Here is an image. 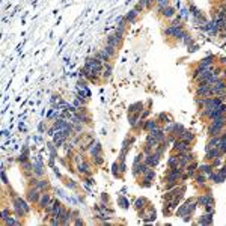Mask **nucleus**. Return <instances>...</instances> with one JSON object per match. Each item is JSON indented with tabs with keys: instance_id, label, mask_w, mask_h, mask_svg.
I'll return each instance as SVG.
<instances>
[{
	"instance_id": "obj_22",
	"label": "nucleus",
	"mask_w": 226,
	"mask_h": 226,
	"mask_svg": "<svg viewBox=\"0 0 226 226\" xmlns=\"http://www.w3.org/2000/svg\"><path fill=\"white\" fill-rule=\"evenodd\" d=\"M33 169H35V172H36L38 175H42V163H41V160H38V161L33 164Z\"/></svg>"
},
{
	"instance_id": "obj_10",
	"label": "nucleus",
	"mask_w": 226,
	"mask_h": 226,
	"mask_svg": "<svg viewBox=\"0 0 226 226\" xmlns=\"http://www.w3.org/2000/svg\"><path fill=\"white\" fill-rule=\"evenodd\" d=\"M158 157H160V154L148 155V158H146V164H148V166H155V164L158 163Z\"/></svg>"
},
{
	"instance_id": "obj_25",
	"label": "nucleus",
	"mask_w": 226,
	"mask_h": 226,
	"mask_svg": "<svg viewBox=\"0 0 226 226\" xmlns=\"http://www.w3.org/2000/svg\"><path fill=\"white\" fill-rule=\"evenodd\" d=\"M218 140H220V139L214 136V139H211V140L208 142V146H206V149H208V148H215V146L218 145Z\"/></svg>"
},
{
	"instance_id": "obj_4",
	"label": "nucleus",
	"mask_w": 226,
	"mask_h": 226,
	"mask_svg": "<svg viewBox=\"0 0 226 226\" xmlns=\"http://www.w3.org/2000/svg\"><path fill=\"white\" fill-rule=\"evenodd\" d=\"M226 92V83L221 81V80H217L212 83V93H217V95H221Z\"/></svg>"
},
{
	"instance_id": "obj_38",
	"label": "nucleus",
	"mask_w": 226,
	"mask_h": 226,
	"mask_svg": "<svg viewBox=\"0 0 226 226\" xmlns=\"http://www.w3.org/2000/svg\"><path fill=\"white\" fill-rule=\"evenodd\" d=\"M200 169H202L205 173H211V166H202Z\"/></svg>"
},
{
	"instance_id": "obj_31",
	"label": "nucleus",
	"mask_w": 226,
	"mask_h": 226,
	"mask_svg": "<svg viewBox=\"0 0 226 226\" xmlns=\"http://www.w3.org/2000/svg\"><path fill=\"white\" fill-rule=\"evenodd\" d=\"M119 203H121L122 208H127V206H128V200H127L125 197H119Z\"/></svg>"
},
{
	"instance_id": "obj_3",
	"label": "nucleus",
	"mask_w": 226,
	"mask_h": 226,
	"mask_svg": "<svg viewBox=\"0 0 226 226\" xmlns=\"http://www.w3.org/2000/svg\"><path fill=\"white\" fill-rule=\"evenodd\" d=\"M15 209H17L18 215H26L29 212V205L23 199H17L15 200Z\"/></svg>"
},
{
	"instance_id": "obj_35",
	"label": "nucleus",
	"mask_w": 226,
	"mask_h": 226,
	"mask_svg": "<svg viewBox=\"0 0 226 226\" xmlns=\"http://www.w3.org/2000/svg\"><path fill=\"white\" fill-rule=\"evenodd\" d=\"M6 221V224H20V221H17V220H14V218H8V220H5Z\"/></svg>"
},
{
	"instance_id": "obj_40",
	"label": "nucleus",
	"mask_w": 226,
	"mask_h": 226,
	"mask_svg": "<svg viewBox=\"0 0 226 226\" xmlns=\"http://www.w3.org/2000/svg\"><path fill=\"white\" fill-rule=\"evenodd\" d=\"M197 182H199V184H203V182H205V176H203V175H199V176H197Z\"/></svg>"
},
{
	"instance_id": "obj_26",
	"label": "nucleus",
	"mask_w": 226,
	"mask_h": 226,
	"mask_svg": "<svg viewBox=\"0 0 226 226\" xmlns=\"http://www.w3.org/2000/svg\"><path fill=\"white\" fill-rule=\"evenodd\" d=\"M136 15H137V11H136V9H133V11H131V12H130V14H128V15L125 17V20L131 23V21H134V18H136Z\"/></svg>"
},
{
	"instance_id": "obj_13",
	"label": "nucleus",
	"mask_w": 226,
	"mask_h": 226,
	"mask_svg": "<svg viewBox=\"0 0 226 226\" xmlns=\"http://www.w3.org/2000/svg\"><path fill=\"white\" fill-rule=\"evenodd\" d=\"M96 59H98V60H101V62H107V60L110 59V54H108L105 50H102V51H99V53H98Z\"/></svg>"
},
{
	"instance_id": "obj_11",
	"label": "nucleus",
	"mask_w": 226,
	"mask_h": 226,
	"mask_svg": "<svg viewBox=\"0 0 226 226\" xmlns=\"http://www.w3.org/2000/svg\"><path fill=\"white\" fill-rule=\"evenodd\" d=\"M146 170H148V164H146V163H143V164H139V163H137L133 172H134V175H137L139 172H142V173H145Z\"/></svg>"
},
{
	"instance_id": "obj_7",
	"label": "nucleus",
	"mask_w": 226,
	"mask_h": 226,
	"mask_svg": "<svg viewBox=\"0 0 226 226\" xmlns=\"http://www.w3.org/2000/svg\"><path fill=\"white\" fill-rule=\"evenodd\" d=\"M214 63V57L212 56H208V57H205V59H202V62H200V68L202 69H208V68H211V65Z\"/></svg>"
},
{
	"instance_id": "obj_36",
	"label": "nucleus",
	"mask_w": 226,
	"mask_h": 226,
	"mask_svg": "<svg viewBox=\"0 0 226 226\" xmlns=\"http://www.w3.org/2000/svg\"><path fill=\"white\" fill-rule=\"evenodd\" d=\"M194 169H196V164H191V166H188V169H187V172H188V175H193V172H194Z\"/></svg>"
},
{
	"instance_id": "obj_1",
	"label": "nucleus",
	"mask_w": 226,
	"mask_h": 226,
	"mask_svg": "<svg viewBox=\"0 0 226 226\" xmlns=\"http://www.w3.org/2000/svg\"><path fill=\"white\" fill-rule=\"evenodd\" d=\"M197 96H208V95H212V84L209 83H200L197 90H196Z\"/></svg>"
},
{
	"instance_id": "obj_5",
	"label": "nucleus",
	"mask_w": 226,
	"mask_h": 226,
	"mask_svg": "<svg viewBox=\"0 0 226 226\" xmlns=\"http://www.w3.org/2000/svg\"><path fill=\"white\" fill-rule=\"evenodd\" d=\"M179 175H181V169H179V166L172 167V170H170V172H169V175H167V182H169V184H173V182L179 178Z\"/></svg>"
},
{
	"instance_id": "obj_30",
	"label": "nucleus",
	"mask_w": 226,
	"mask_h": 226,
	"mask_svg": "<svg viewBox=\"0 0 226 226\" xmlns=\"http://www.w3.org/2000/svg\"><path fill=\"white\" fill-rule=\"evenodd\" d=\"M137 119H139V113H136V115H133V116L130 118V124H131V125H136Z\"/></svg>"
},
{
	"instance_id": "obj_6",
	"label": "nucleus",
	"mask_w": 226,
	"mask_h": 226,
	"mask_svg": "<svg viewBox=\"0 0 226 226\" xmlns=\"http://www.w3.org/2000/svg\"><path fill=\"white\" fill-rule=\"evenodd\" d=\"M175 148L178 149V152H188V149H190V146H188V142H185V140H182V142H176L175 143Z\"/></svg>"
},
{
	"instance_id": "obj_20",
	"label": "nucleus",
	"mask_w": 226,
	"mask_h": 226,
	"mask_svg": "<svg viewBox=\"0 0 226 226\" xmlns=\"http://www.w3.org/2000/svg\"><path fill=\"white\" fill-rule=\"evenodd\" d=\"M211 221H212V214H211V212H209V214H206V215H203V217L199 220V223H200V224H209Z\"/></svg>"
},
{
	"instance_id": "obj_18",
	"label": "nucleus",
	"mask_w": 226,
	"mask_h": 226,
	"mask_svg": "<svg viewBox=\"0 0 226 226\" xmlns=\"http://www.w3.org/2000/svg\"><path fill=\"white\" fill-rule=\"evenodd\" d=\"M155 128H158V125H157L155 121H148V122L145 124V130H146V131H152V130H155Z\"/></svg>"
},
{
	"instance_id": "obj_9",
	"label": "nucleus",
	"mask_w": 226,
	"mask_h": 226,
	"mask_svg": "<svg viewBox=\"0 0 226 226\" xmlns=\"http://www.w3.org/2000/svg\"><path fill=\"white\" fill-rule=\"evenodd\" d=\"M149 134H152V136L155 137V140H157V142H161V140L164 139V133H163V130H158V128H155V130L149 131Z\"/></svg>"
},
{
	"instance_id": "obj_23",
	"label": "nucleus",
	"mask_w": 226,
	"mask_h": 226,
	"mask_svg": "<svg viewBox=\"0 0 226 226\" xmlns=\"http://www.w3.org/2000/svg\"><path fill=\"white\" fill-rule=\"evenodd\" d=\"M118 42H119V39L113 35V36H110L108 38V41H107V45H111V47H116L118 45Z\"/></svg>"
},
{
	"instance_id": "obj_12",
	"label": "nucleus",
	"mask_w": 226,
	"mask_h": 226,
	"mask_svg": "<svg viewBox=\"0 0 226 226\" xmlns=\"http://www.w3.org/2000/svg\"><path fill=\"white\" fill-rule=\"evenodd\" d=\"M48 203H50V196H48L47 193H44V194L41 196V199H39V205H41L42 208H45V206H48Z\"/></svg>"
},
{
	"instance_id": "obj_41",
	"label": "nucleus",
	"mask_w": 226,
	"mask_h": 226,
	"mask_svg": "<svg viewBox=\"0 0 226 226\" xmlns=\"http://www.w3.org/2000/svg\"><path fill=\"white\" fill-rule=\"evenodd\" d=\"M2 178H3V182L6 184V182H8V178H6V173H5V170L2 172Z\"/></svg>"
},
{
	"instance_id": "obj_17",
	"label": "nucleus",
	"mask_w": 226,
	"mask_h": 226,
	"mask_svg": "<svg viewBox=\"0 0 226 226\" xmlns=\"http://www.w3.org/2000/svg\"><path fill=\"white\" fill-rule=\"evenodd\" d=\"M39 199V191L38 190H30L29 191V200L30 202H36Z\"/></svg>"
},
{
	"instance_id": "obj_8",
	"label": "nucleus",
	"mask_w": 226,
	"mask_h": 226,
	"mask_svg": "<svg viewBox=\"0 0 226 226\" xmlns=\"http://www.w3.org/2000/svg\"><path fill=\"white\" fill-rule=\"evenodd\" d=\"M218 154H220V151H218L217 146H215V148H208V149H206V158H209V160L217 158Z\"/></svg>"
},
{
	"instance_id": "obj_42",
	"label": "nucleus",
	"mask_w": 226,
	"mask_h": 226,
	"mask_svg": "<svg viewBox=\"0 0 226 226\" xmlns=\"http://www.w3.org/2000/svg\"><path fill=\"white\" fill-rule=\"evenodd\" d=\"M39 187H47V182H44V181H42V182H39Z\"/></svg>"
},
{
	"instance_id": "obj_34",
	"label": "nucleus",
	"mask_w": 226,
	"mask_h": 226,
	"mask_svg": "<svg viewBox=\"0 0 226 226\" xmlns=\"http://www.w3.org/2000/svg\"><path fill=\"white\" fill-rule=\"evenodd\" d=\"M78 170H80V172H84V173H86V172H87V166H86L84 163H83V164L80 163V164H78Z\"/></svg>"
},
{
	"instance_id": "obj_32",
	"label": "nucleus",
	"mask_w": 226,
	"mask_h": 226,
	"mask_svg": "<svg viewBox=\"0 0 226 226\" xmlns=\"http://www.w3.org/2000/svg\"><path fill=\"white\" fill-rule=\"evenodd\" d=\"M104 50H105V51H107L110 56H113V53H115V47H111V45H107Z\"/></svg>"
},
{
	"instance_id": "obj_16",
	"label": "nucleus",
	"mask_w": 226,
	"mask_h": 226,
	"mask_svg": "<svg viewBox=\"0 0 226 226\" xmlns=\"http://www.w3.org/2000/svg\"><path fill=\"white\" fill-rule=\"evenodd\" d=\"M179 137H181L182 140L188 142V143H190V142L193 140V134H191V131H187V130H184V133H182V134H181Z\"/></svg>"
},
{
	"instance_id": "obj_2",
	"label": "nucleus",
	"mask_w": 226,
	"mask_h": 226,
	"mask_svg": "<svg viewBox=\"0 0 226 226\" xmlns=\"http://www.w3.org/2000/svg\"><path fill=\"white\" fill-rule=\"evenodd\" d=\"M224 122H226V121H224V118H221V119H215V121H214V124L209 127V134H211V136H217V134L221 131V128L224 127Z\"/></svg>"
},
{
	"instance_id": "obj_43",
	"label": "nucleus",
	"mask_w": 226,
	"mask_h": 226,
	"mask_svg": "<svg viewBox=\"0 0 226 226\" xmlns=\"http://www.w3.org/2000/svg\"><path fill=\"white\" fill-rule=\"evenodd\" d=\"M224 136H226V134H224Z\"/></svg>"
},
{
	"instance_id": "obj_21",
	"label": "nucleus",
	"mask_w": 226,
	"mask_h": 226,
	"mask_svg": "<svg viewBox=\"0 0 226 226\" xmlns=\"http://www.w3.org/2000/svg\"><path fill=\"white\" fill-rule=\"evenodd\" d=\"M154 178V170L152 169H149V170H146L145 172V181H146V185H149V181Z\"/></svg>"
},
{
	"instance_id": "obj_29",
	"label": "nucleus",
	"mask_w": 226,
	"mask_h": 226,
	"mask_svg": "<svg viewBox=\"0 0 226 226\" xmlns=\"http://www.w3.org/2000/svg\"><path fill=\"white\" fill-rule=\"evenodd\" d=\"M99 151H101V146L98 143H95V149H92V155L93 157H99Z\"/></svg>"
},
{
	"instance_id": "obj_28",
	"label": "nucleus",
	"mask_w": 226,
	"mask_h": 226,
	"mask_svg": "<svg viewBox=\"0 0 226 226\" xmlns=\"http://www.w3.org/2000/svg\"><path fill=\"white\" fill-rule=\"evenodd\" d=\"M157 2H158V8L163 11L167 5H169V0H157Z\"/></svg>"
},
{
	"instance_id": "obj_15",
	"label": "nucleus",
	"mask_w": 226,
	"mask_h": 226,
	"mask_svg": "<svg viewBox=\"0 0 226 226\" xmlns=\"http://www.w3.org/2000/svg\"><path fill=\"white\" fill-rule=\"evenodd\" d=\"M217 148H218V151H220V152H226V136L220 137V140H218V145H217Z\"/></svg>"
},
{
	"instance_id": "obj_37",
	"label": "nucleus",
	"mask_w": 226,
	"mask_h": 226,
	"mask_svg": "<svg viewBox=\"0 0 226 226\" xmlns=\"http://www.w3.org/2000/svg\"><path fill=\"white\" fill-rule=\"evenodd\" d=\"M2 215H3V220H8V218H9V217H8V215H9V211L5 208V209L2 211Z\"/></svg>"
},
{
	"instance_id": "obj_39",
	"label": "nucleus",
	"mask_w": 226,
	"mask_h": 226,
	"mask_svg": "<svg viewBox=\"0 0 226 226\" xmlns=\"http://www.w3.org/2000/svg\"><path fill=\"white\" fill-rule=\"evenodd\" d=\"M143 203H145V200H143V199H139V200L136 202V208H140V206H143Z\"/></svg>"
},
{
	"instance_id": "obj_19",
	"label": "nucleus",
	"mask_w": 226,
	"mask_h": 226,
	"mask_svg": "<svg viewBox=\"0 0 226 226\" xmlns=\"http://www.w3.org/2000/svg\"><path fill=\"white\" fill-rule=\"evenodd\" d=\"M199 203H202V205H209V203H212V197H211L209 194L202 196V197H199Z\"/></svg>"
},
{
	"instance_id": "obj_24",
	"label": "nucleus",
	"mask_w": 226,
	"mask_h": 226,
	"mask_svg": "<svg viewBox=\"0 0 226 226\" xmlns=\"http://www.w3.org/2000/svg\"><path fill=\"white\" fill-rule=\"evenodd\" d=\"M172 130H173V131H175V134H179V136H181V134H182V133H184V127H182V125H181V124H175V125H173V128H172Z\"/></svg>"
},
{
	"instance_id": "obj_33",
	"label": "nucleus",
	"mask_w": 226,
	"mask_h": 226,
	"mask_svg": "<svg viewBox=\"0 0 226 226\" xmlns=\"http://www.w3.org/2000/svg\"><path fill=\"white\" fill-rule=\"evenodd\" d=\"M110 72H111V66H110V65H107V68H104V72H102V74H104V77H108V75H110Z\"/></svg>"
},
{
	"instance_id": "obj_14",
	"label": "nucleus",
	"mask_w": 226,
	"mask_h": 226,
	"mask_svg": "<svg viewBox=\"0 0 226 226\" xmlns=\"http://www.w3.org/2000/svg\"><path fill=\"white\" fill-rule=\"evenodd\" d=\"M167 164H169L170 167H176V166L179 164V155H172V157L169 158Z\"/></svg>"
},
{
	"instance_id": "obj_27",
	"label": "nucleus",
	"mask_w": 226,
	"mask_h": 226,
	"mask_svg": "<svg viewBox=\"0 0 226 226\" xmlns=\"http://www.w3.org/2000/svg\"><path fill=\"white\" fill-rule=\"evenodd\" d=\"M173 12H175L173 8H164V9H163V15H164V17H172Z\"/></svg>"
}]
</instances>
